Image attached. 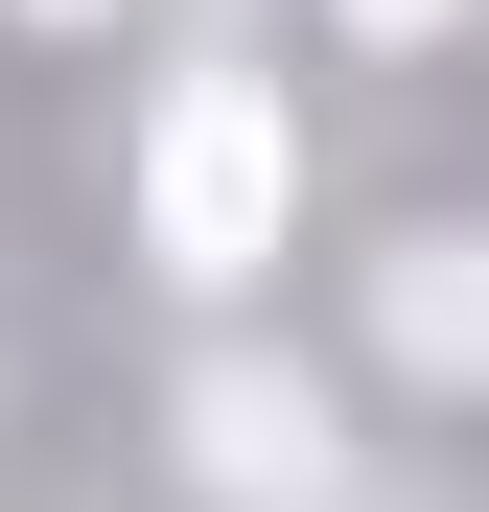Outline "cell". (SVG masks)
Returning <instances> with one entry per match:
<instances>
[{
	"label": "cell",
	"instance_id": "cell-2",
	"mask_svg": "<svg viewBox=\"0 0 489 512\" xmlns=\"http://www.w3.org/2000/svg\"><path fill=\"white\" fill-rule=\"evenodd\" d=\"M210 466H233V489H303V466H326V419H303L280 373H233V396H210Z\"/></svg>",
	"mask_w": 489,
	"mask_h": 512
},
{
	"label": "cell",
	"instance_id": "cell-3",
	"mask_svg": "<svg viewBox=\"0 0 489 512\" xmlns=\"http://www.w3.org/2000/svg\"><path fill=\"white\" fill-rule=\"evenodd\" d=\"M396 350H443V373L489 350V280H466V256H420V280H396Z\"/></svg>",
	"mask_w": 489,
	"mask_h": 512
},
{
	"label": "cell",
	"instance_id": "cell-1",
	"mask_svg": "<svg viewBox=\"0 0 489 512\" xmlns=\"http://www.w3.org/2000/svg\"><path fill=\"white\" fill-rule=\"evenodd\" d=\"M280 187H303L280 94H257V70H187L163 140H140V233L187 256V280H257V256H280Z\"/></svg>",
	"mask_w": 489,
	"mask_h": 512
},
{
	"label": "cell",
	"instance_id": "cell-4",
	"mask_svg": "<svg viewBox=\"0 0 489 512\" xmlns=\"http://www.w3.org/2000/svg\"><path fill=\"white\" fill-rule=\"evenodd\" d=\"M350 24H443V0H350Z\"/></svg>",
	"mask_w": 489,
	"mask_h": 512
}]
</instances>
